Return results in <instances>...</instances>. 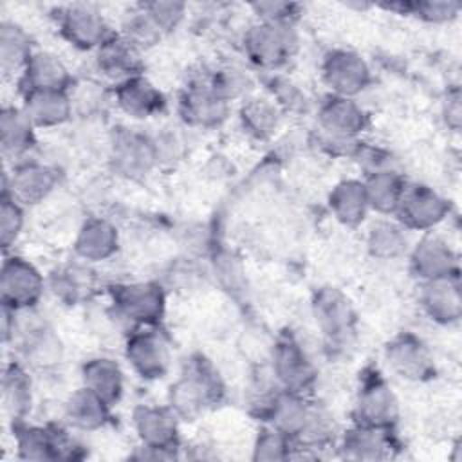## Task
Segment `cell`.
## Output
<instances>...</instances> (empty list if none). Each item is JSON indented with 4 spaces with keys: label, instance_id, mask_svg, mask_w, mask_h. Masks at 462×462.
Masks as SVG:
<instances>
[{
    "label": "cell",
    "instance_id": "23",
    "mask_svg": "<svg viewBox=\"0 0 462 462\" xmlns=\"http://www.w3.org/2000/svg\"><path fill=\"white\" fill-rule=\"evenodd\" d=\"M316 316L327 334H341L348 330L350 325V307L341 298V294L334 291H323L316 300Z\"/></svg>",
    "mask_w": 462,
    "mask_h": 462
},
{
    "label": "cell",
    "instance_id": "1",
    "mask_svg": "<svg viewBox=\"0 0 462 462\" xmlns=\"http://www.w3.org/2000/svg\"><path fill=\"white\" fill-rule=\"evenodd\" d=\"M43 289L38 271L22 258H9L2 267V300L5 307L23 309L36 303Z\"/></svg>",
    "mask_w": 462,
    "mask_h": 462
},
{
    "label": "cell",
    "instance_id": "2",
    "mask_svg": "<svg viewBox=\"0 0 462 462\" xmlns=\"http://www.w3.org/2000/svg\"><path fill=\"white\" fill-rule=\"evenodd\" d=\"M357 410L365 426L386 430L397 419V401L390 388L377 377L363 386Z\"/></svg>",
    "mask_w": 462,
    "mask_h": 462
},
{
    "label": "cell",
    "instance_id": "15",
    "mask_svg": "<svg viewBox=\"0 0 462 462\" xmlns=\"http://www.w3.org/2000/svg\"><path fill=\"white\" fill-rule=\"evenodd\" d=\"M25 79L32 90H63L67 83L65 67L51 54L40 52L31 56L25 65Z\"/></svg>",
    "mask_w": 462,
    "mask_h": 462
},
{
    "label": "cell",
    "instance_id": "13",
    "mask_svg": "<svg viewBox=\"0 0 462 462\" xmlns=\"http://www.w3.org/2000/svg\"><path fill=\"white\" fill-rule=\"evenodd\" d=\"M54 180H56L54 171H51L49 168L27 164L13 175V182H11L13 199L32 204L51 191V188L54 186Z\"/></svg>",
    "mask_w": 462,
    "mask_h": 462
},
{
    "label": "cell",
    "instance_id": "25",
    "mask_svg": "<svg viewBox=\"0 0 462 462\" xmlns=\"http://www.w3.org/2000/svg\"><path fill=\"white\" fill-rule=\"evenodd\" d=\"M106 401H103L88 388H83L70 399L69 417L79 428H97L106 417Z\"/></svg>",
    "mask_w": 462,
    "mask_h": 462
},
{
    "label": "cell",
    "instance_id": "32",
    "mask_svg": "<svg viewBox=\"0 0 462 462\" xmlns=\"http://www.w3.org/2000/svg\"><path fill=\"white\" fill-rule=\"evenodd\" d=\"M130 42H105L99 51V65L110 74H132L134 70V56H132Z\"/></svg>",
    "mask_w": 462,
    "mask_h": 462
},
{
    "label": "cell",
    "instance_id": "9",
    "mask_svg": "<svg viewBox=\"0 0 462 462\" xmlns=\"http://www.w3.org/2000/svg\"><path fill=\"white\" fill-rule=\"evenodd\" d=\"M128 359L143 377H159L168 365L166 345L155 334H137L128 343Z\"/></svg>",
    "mask_w": 462,
    "mask_h": 462
},
{
    "label": "cell",
    "instance_id": "16",
    "mask_svg": "<svg viewBox=\"0 0 462 462\" xmlns=\"http://www.w3.org/2000/svg\"><path fill=\"white\" fill-rule=\"evenodd\" d=\"M123 377L110 359H94L85 366V388L99 395L108 404L121 395Z\"/></svg>",
    "mask_w": 462,
    "mask_h": 462
},
{
    "label": "cell",
    "instance_id": "22",
    "mask_svg": "<svg viewBox=\"0 0 462 462\" xmlns=\"http://www.w3.org/2000/svg\"><path fill=\"white\" fill-rule=\"evenodd\" d=\"M330 206L334 208L337 218H341L346 224L361 220L368 206L365 186L354 180L339 184L330 197Z\"/></svg>",
    "mask_w": 462,
    "mask_h": 462
},
{
    "label": "cell",
    "instance_id": "11",
    "mask_svg": "<svg viewBox=\"0 0 462 462\" xmlns=\"http://www.w3.org/2000/svg\"><path fill=\"white\" fill-rule=\"evenodd\" d=\"M274 366L278 377L292 392H296V388L305 386L312 377L310 365L307 363L300 346L291 339L278 343L274 352Z\"/></svg>",
    "mask_w": 462,
    "mask_h": 462
},
{
    "label": "cell",
    "instance_id": "12",
    "mask_svg": "<svg viewBox=\"0 0 462 462\" xmlns=\"http://www.w3.org/2000/svg\"><path fill=\"white\" fill-rule=\"evenodd\" d=\"M424 305L430 310V314L435 316V319L451 321L458 318L460 296H458V285L455 280H451V274L430 280V285L424 296Z\"/></svg>",
    "mask_w": 462,
    "mask_h": 462
},
{
    "label": "cell",
    "instance_id": "17",
    "mask_svg": "<svg viewBox=\"0 0 462 462\" xmlns=\"http://www.w3.org/2000/svg\"><path fill=\"white\" fill-rule=\"evenodd\" d=\"M117 97L121 106L135 117H146L161 105V94L141 78H128L121 85Z\"/></svg>",
    "mask_w": 462,
    "mask_h": 462
},
{
    "label": "cell",
    "instance_id": "33",
    "mask_svg": "<svg viewBox=\"0 0 462 462\" xmlns=\"http://www.w3.org/2000/svg\"><path fill=\"white\" fill-rule=\"evenodd\" d=\"M370 245L377 254L393 256V254L401 253V249L404 245V238L397 227H393L390 224H381L372 229Z\"/></svg>",
    "mask_w": 462,
    "mask_h": 462
},
{
    "label": "cell",
    "instance_id": "8",
    "mask_svg": "<svg viewBox=\"0 0 462 462\" xmlns=\"http://www.w3.org/2000/svg\"><path fill=\"white\" fill-rule=\"evenodd\" d=\"M117 305L134 321H153L162 312V294L155 285H130L119 291Z\"/></svg>",
    "mask_w": 462,
    "mask_h": 462
},
{
    "label": "cell",
    "instance_id": "34",
    "mask_svg": "<svg viewBox=\"0 0 462 462\" xmlns=\"http://www.w3.org/2000/svg\"><path fill=\"white\" fill-rule=\"evenodd\" d=\"M2 245L9 247V244L18 236L22 227V211L14 199H9L5 193L2 197Z\"/></svg>",
    "mask_w": 462,
    "mask_h": 462
},
{
    "label": "cell",
    "instance_id": "19",
    "mask_svg": "<svg viewBox=\"0 0 462 462\" xmlns=\"http://www.w3.org/2000/svg\"><path fill=\"white\" fill-rule=\"evenodd\" d=\"M323 125L334 135H352L363 128V112L348 99H334L321 112Z\"/></svg>",
    "mask_w": 462,
    "mask_h": 462
},
{
    "label": "cell",
    "instance_id": "10",
    "mask_svg": "<svg viewBox=\"0 0 462 462\" xmlns=\"http://www.w3.org/2000/svg\"><path fill=\"white\" fill-rule=\"evenodd\" d=\"M70 103L63 90H32L27 94L25 116L36 125H58L69 117Z\"/></svg>",
    "mask_w": 462,
    "mask_h": 462
},
{
    "label": "cell",
    "instance_id": "28",
    "mask_svg": "<svg viewBox=\"0 0 462 462\" xmlns=\"http://www.w3.org/2000/svg\"><path fill=\"white\" fill-rule=\"evenodd\" d=\"M31 143V119L16 110L2 114V146L4 152H23Z\"/></svg>",
    "mask_w": 462,
    "mask_h": 462
},
{
    "label": "cell",
    "instance_id": "24",
    "mask_svg": "<svg viewBox=\"0 0 462 462\" xmlns=\"http://www.w3.org/2000/svg\"><path fill=\"white\" fill-rule=\"evenodd\" d=\"M386 448H390V442L384 428L359 426L345 439V449L356 458H381Z\"/></svg>",
    "mask_w": 462,
    "mask_h": 462
},
{
    "label": "cell",
    "instance_id": "20",
    "mask_svg": "<svg viewBox=\"0 0 462 462\" xmlns=\"http://www.w3.org/2000/svg\"><path fill=\"white\" fill-rule=\"evenodd\" d=\"M117 244L114 227L105 220H90L81 229L78 240V251L90 260H99L108 256Z\"/></svg>",
    "mask_w": 462,
    "mask_h": 462
},
{
    "label": "cell",
    "instance_id": "6",
    "mask_svg": "<svg viewBox=\"0 0 462 462\" xmlns=\"http://www.w3.org/2000/svg\"><path fill=\"white\" fill-rule=\"evenodd\" d=\"M325 76L336 92L354 94L366 83L368 69L359 56L352 52H336L327 60Z\"/></svg>",
    "mask_w": 462,
    "mask_h": 462
},
{
    "label": "cell",
    "instance_id": "26",
    "mask_svg": "<svg viewBox=\"0 0 462 462\" xmlns=\"http://www.w3.org/2000/svg\"><path fill=\"white\" fill-rule=\"evenodd\" d=\"M368 204L381 211H393L399 206L404 186L390 171H377L365 186Z\"/></svg>",
    "mask_w": 462,
    "mask_h": 462
},
{
    "label": "cell",
    "instance_id": "29",
    "mask_svg": "<svg viewBox=\"0 0 462 462\" xmlns=\"http://www.w3.org/2000/svg\"><path fill=\"white\" fill-rule=\"evenodd\" d=\"M18 449L23 458H34V460H43V458H54L60 457L61 442H58V437L52 433H47L45 430H27L23 435L18 439Z\"/></svg>",
    "mask_w": 462,
    "mask_h": 462
},
{
    "label": "cell",
    "instance_id": "7",
    "mask_svg": "<svg viewBox=\"0 0 462 462\" xmlns=\"http://www.w3.org/2000/svg\"><path fill=\"white\" fill-rule=\"evenodd\" d=\"M135 426L146 449L166 451L175 442L177 428L173 415L159 408H141L135 413Z\"/></svg>",
    "mask_w": 462,
    "mask_h": 462
},
{
    "label": "cell",
    "instance_id": "30",
    "mask_svg": "<svg viewBox=\"0 0 462 462\" xmlns=\"http://www.w3.org/2000/svg\"><path fill=\"white\" fill-rule=\"evenodd\" d=\"M31 60L27 40L22 31L14 25L2 27V67L4 69H18L25 67Z\"/></svg>",
    "mask_w": 462,
    "mask_h": 462
},
{
    "label": "cell",
    "instance_id": "18",
    "mask_svg": "<svg viewBox=\"0 0 462 462\" xmlns=\"http://www.w3.org/2000/svg\"><path fill=\"white\" fill-rule=\"evenodd\" d=\"M65 32L76 45L92 47L97 43H105L103 40V20L97 13L88 7H72L65 20Z\"/></svg>",
    "mask_w": 462,
    "mask_h": 462
},
{
    "label": "cell",
    "instance_id": "3",
    "mask_svg": "<svg viewBox=\"0 0 462 462\" xmlns=\"http://www.w3.org/2000/svg\"><path fill=\"white\" fill-rule=\"evenodd\" d=\"M402 220L411 227H430L437 224L444 211L446 204L428 188L417 186L413 189H404L397 206Z\"/></svg>",
    "mask_w": 462,
    "mask_h": 462
},
{
    "label": "cell",
    "instance_id": "21",
    "mask_svg": "<svg viewBox=\"0 0 462 462\" xmlns=\"http://www.w3.org/2000/svg\"><path fill=\"white\" fill-rule=\"evenodd\" d=\"M413 262H415L417 273H420V276L435 280V278L451 274L453 256H451L449 247H446V244H442L440 240L430 238V240L422 242L420 247H417Z\"/></svg>",
    "mask_w": 462,
    "mask_h": 462
},
{
    "label": "cell",
    "instance_id": "4",
    "mask_svg": "<svg viewBox=\"0 0 462 462\" xmlns=\"http://www.w3.org/2000/svg\"><path fill=\"white\" fill-rule=\"evenodd\" d=\"M292 38L289 29L280 23L256 27L247 40L253 60L262 65H278L291 54Z\"/></svg>",
    "mask_w": 462,
    "mask_h": 462
},
{
    "label": "cell",
    "instance_id": "27",
    "mask_svg": "<svg viewBox=\"0 0 462 462\" xmlns=\"http://www.w3.org/2000/svg\"><path fill=\"white\" fill-rule=\"evenodd\" d=\"M116 159L126 173L146 171L153 159V148L148 141H144L137 135H130L123 141H117Z\"/></svg>",
    "mask_w": 462,
    "mask_h": 462
},
{
    "label": "cell",
    "instance_id": "31",
    "mask_svg": "<svg viewBox=\"0 0 462 462\" xmlns=\"http://www.w3.org/2000/svg\"><path fill=\"white\" fill-rule=\"evenodd\" d=\"M29 401V381L20 368L13 366L5 372L4 379V404L13 411V415H22L27 410Z\"/></svg>",
    "mask_w": 462,
    "mask_h": 462
},
{
    "label": "cell",
    "instance_id": "35",
    "mask_svg": "<svg viewBox=\"0 0 462 462\" xmlns=\"http://www.w3.org/2000/svg\"><path fill=\"white\" fill-rule=\"evenodd\" d=\"M282 431L263 435L256 446V458H282L285 457V442Z\"/></svg>",
    "mask_w": 462,
    "mask_h": 462
},
{
    "label": "cell",
    "instance_id": "5",
    "mask_svg": "<svg viewBox=\"0 0 462 462\" xmlns=\"http://www.w3.org/2000/svg\"><path fill=\"white\" fill-rule=\"evenodd\" d=\"M171 390L173 406L180 413L191 415L211 399L217 390V383L211 379V375H208L206 368L197 366L193 372L184 375Z\"/></svg>",
    "mask_w": 462,
    "mask_h": 462
},
{
    "label": "cell",
    "instance_id": "14",
    "mask_svg": "<svg viewBox=\"0 0 462 462\" xmlns=\"http://www.w3.org/2000/svg\"><path fill=\"white\" fill-rule=\"evenodd\" d=\"M388 359L392 366L402 374V377L419 379L420 375H426L430 368V359L426 356V350L419 341L406 336L397 339L388 346Z\"/></svg>",
    "mask_w": 462,
    "mask_h": 462
}]
</instances>
